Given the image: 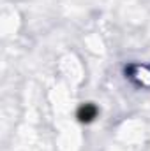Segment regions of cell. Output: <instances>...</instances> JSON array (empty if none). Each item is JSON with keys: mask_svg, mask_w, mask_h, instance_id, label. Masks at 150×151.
Instances as JSON below:
<instances>
[{"mask_svg": "<svg viewBox=\"0 0 150 151\" xmlns=\"http://www.w3.org/2000/svg\"><path fill=\"white\" fill-rule=\"evenodd\" d=\"M94 114H95V109H94L92 106H85V107L79 111V118L88 121V119H92V118H94Z\"/></svg>", "mask_w": 150, "mask_h": 151, "instance_id": "1", "label": "cell"}]
</instances>
